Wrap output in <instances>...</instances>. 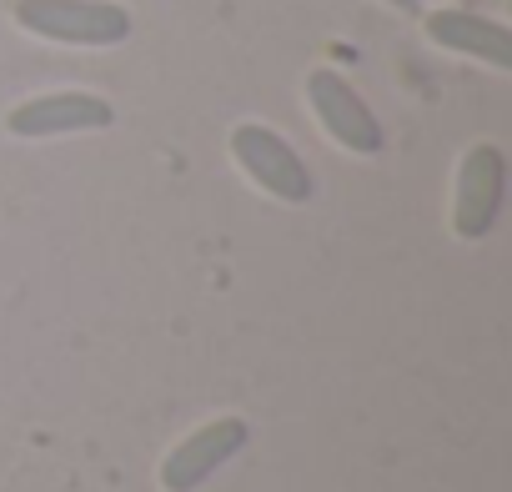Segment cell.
I'll list each match as a JSON object with an SVG mask.
<instances>
[{"label": "cell", "instance_id": "6da1fadb", "mask_svg": "<svg viewBox=\"0 0 512 492\" xmlns=\"http://www.w3.org/2000/svg\"><path fill=\"white\" fill-rule=\"evenodd\" d=\"M16 21L56 46H121L131 11L111 0H16Z\"/></svg>", "mask_w": 512, "mask_h": 492}, {"label": "cell", "instance_id": "7a4b0ae2", "mask_svg": "<svg viewBox=\"0 0 512 492\" xmlns=\"http://www.w3.org/2000/svg\"><path fill=\"white\" fill-rule=\"evenodd\" d=\"M231 156H236V166H241L256 186H262L267 196H277V201H287V206H302V201H312V191H317L307 161H302V156L292 151V141L277 136L272 126L241 121V126L231 131Z\"/></svg>", "mask_w": 512, "mask_h": 492}, {"label": "cell", "instance_id": "3957f363", "mask_svg": "<svg viewBox=\"0 0 512 492\" xmlns=\"http://www.w3.org/2000/svg\"><path fill=\"white\" fill-rule=\"evenodd\" d=\"M502 196H507V156H502V146L482 141L457 166V196H452L457 236L462 241H482L497 226V216H502Z\"/></svg>", "mask_w": 512, "mask_h": 492}, {"label": "cell", "instance_id": "277c9868", "mask_svg": "<svg viewBox=\"0 0 512 492\" xmlns=\"http://www.w3.org/2000/svg\"><path fill=\"white\" fill-rule=\"evenodd\" d=\"M307 101H312V111H317V121H322V131L337 141V146H347V151H357V156H377L382 151V121L372 116V106L352 91V81L347 76H337V71H312L307 76Z\"/></svg>", "mask_w": 512, "mask_h": 492}, {"label": "cell", "instance_id": "5b68a950", "mask_svg": "<svg viewBox=\"0 0 512 492\" xmlns=\"http://www.w3.org/2000/svg\"><path fill=\"white\" fill-rule=\"evenodd\" d=\"M246 447V422L241 417H216L206 427H196L191 437H181L171 447V457L161 462V487L166 492H196L211 472H221L236 452Z\"/></svg>", "mask_w": 512, "mask_h": 492}, {"label": "cell", "instance_id": "8992f818", "mask_svg": "<svg viewBox=\"0 0 512 492\" xmlns=\"http://www.w3.org/2000/svg\"><path fill=\"white\" fill-rule=\"evenodd\" d=\"M116 121L111 101L91 96V91H51V96H36L26 106H16L6 116L11 136H26V141H41V136H76V131H106Z\"/></svg>", "mask_w": 512, "mask_h": 492}, {"label": "cell", "instance_id": "52a82bcc", "mask_svg": "<svg viewBox=\"0 0 512 492\" xmlns=\"http://www.w3.org/2000/svg\"><path fill=\"white\" fill-rule=\"evenodd\" d=\"M427 36L457 56H472V61H487L492 71H512V31L487 21V16H472V11H437L427 16Z\"/></svg>", "mask_w": 512, "mask_h": 492}, {"label": "cell", "instance_id": "ba28073f", "mask_svg": "<svg viewBox=\"0 0 512 492\" xmlns=\"http://www.w3.org/2000/svg\"><path fill=\"white\" fill-rule=\"evenodd\" d=\"M387 6H392V11H402V16H412V11L422 6V0H387Z\"/></svg>", "mask_w": 512, "mask_h": 492}]
</instances>
